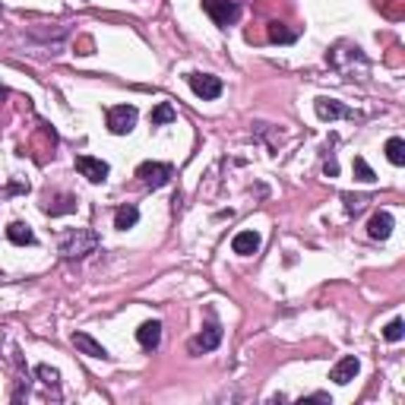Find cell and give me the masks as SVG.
Masks as SVG:
<instances>
[{
  "mask_svg": "<svg viewBox=\"0 0 405 405\" xmlns=\"http://www.w3.org/2000/svg\"><path fill=\"white\" fill-rule=\"evenodd\" d=\"M95 247H98V234L89 231V228H76V231H70L60 238V257L79 259V257H86V253H92Z\"/></svg>",
  "mask_w": 405,
  "mask_h": 405,
  "instance_id": "6da1fadb",
  "label": "cell"
},
{
  "mask_svg": "<svg viewBox=\"0 0 405 405\" xmlns=\"http://www.w3.org/2000/svg\"><path fill=\"white\" fill-rule=\"evenodd\" d=\"M202 10H206L209 16H212V22L221 25V29H228V25L240 16V6L234 4V0H202Z\"/></svg>",
  "mask_w": 405,
  "mask_h": 405,
  "instance_id": "7a4b0ae2",
  "label": "cell"
},
{
  "mask_svg": "<svg viewBox=\"0 0 405 405\" xmlns=\"http://www.w3.org/2000/svg\"><path fill=\"white\" fill-rule=\"evenodd\" d=\"M139 111L133 105H117V108H108V130L117 133V136H124V133L133 130V124H136Z\"/></svg>",
  "mask_w": 405,
  "mask_h": 405,
  "instance_id": "3957f363",
  "label": "cell"
},
{
  "mask_svg": "<svg viewBox=\"0 0 405 405\" xmlns=\"http://www.w3.org/2000/svg\"><path fill=\"white\" fill-rule=\"evenodd\" d=\"M136 177L146 184V187L158 190V187H165V184L171 181V165H165V162H143L136 168Z\"/></svg>",
  "mask_w": 405,
  "mask_h": 405,
  "instance_id": "277c9868",
  "label": "cell"
},
{
  "mask_svg": "<svg viewBox=\"0 0 405 405\" xmlns=\"http://www.w3.org/2000/svg\"><path fill=\"white\" fill-rule=\"evenodd\" d=\"M187 82H190V89H193V92L200 95L202 101H212V98H219V95H221V79H219V76H209V73H190V76H187Z\"/></svg>",
  "mask_w": 405,
  "mask_h": 405,
  "instance_id": "5b68a950",
  "label": "cell"
},
{
  "mask_svg": "<svg viewBox=\"0 0 405 405\" xmlns=\"http://www.w3.org/2000/svg\"><path fill=\"white\" fill-rule=\"evenodd\" d=\"M219 342H221V326L219 323H209L200 335H193V339L187 342V348H190V354H206V352H212V348H219Z\"/></svg>",
  "mask_w": 405,
  "mask_h": 405,
  "instance_id": "8992f818",
  "label": "cell"
},
{
  "mask_svg": "<svg viewBox=\"0 0 405 405\" xmlns=\"http://www.w3.org/2000/svg\"><path fill=\"white\" fill-rule=\"evenodd\" d=\"M76 171H79L89 184H101L111 168H108V162H101V158H95V155H76Z\"/></svg>",
  "mask_w": 405,
  "mask_h": 405,
  "instance_id": "52a82bcc",
  "label": "cell"
},
{
  "mask_svg": "<svg viewBox=\"0 0 405 405\" xmlns=\"http://www.w3.org/2000/svg\"><path fill=\"white\" fill-rule=\"evenodd\" d=\"M358 371H361V361L354 358V354H345V358H342L333 371H329V380H333V383H339V386H345V383H352V380L358 377Z\"/></svg>",
  "mask_w": 405,
  "mask_h": 405,
  "instance_id": "ba28073f",
  "label": "cell"
},
{
  "mask_svg": "<svg viewBox=\"0 0 405 405\" xmlns=\"http://www.w3.org/2000/svg\"><path fill=\"white\" fill-rule=\"evenodd\" d=\"M316 117L320 120H339V117H354V111L352 108H345L342 105V101H335V98H326V95H323V98H316Z\"/></svg>",
  "mask_w": 405,
  "mask_h": 405,
  "instance_id": "9c48e42d",
  "label": "cell"
},
{
  "mask_svg": "<svg viewBox=\"0 0 405 405\" xmlns=\"http://www.w3.org/2000/svg\"><path fill=\"white\" fill-rule=\"evenodd\" d=\"M367 234H371L373 240H386L392 234V215L386 212V209H380V212L371 215V221H367Z\"/></svg>",
  "mask_w": 405,
  "mask_h": 405,
  "instance_id": "30bf717a",
  "label": "cell"
},
{
  "mask_svg": "<svg viewBox=\"0 0 405 405\" xmlns=\"http://www.w3.org/2000/svg\"><path fill=\"white\" fill-rule=\"evenodd\" d=\"M136 342L146 348V352H155L158 342H162V323L158 320H149L136 329Z\"/></svg>",
  "mask_w": 405,
  "mask_h": 405,
  "instance_id": "8fae6325",
  "label": "cell"
},
{
  "mask_svg": "<svg viewBox=\"0 0 405 405\" xmlns=\"http://www.w3.org/2000/svg\"><path fill=\"white\" fill-rule=\"evenodd\" d=\"M70 342H73L82 354H89V358H111V354L105 352V345H101V342H95L89 333H73V335H70Z\"/></svg>",
  "mask_w": 405,
  "mask_h": 405,
  "instance_id": "7c38bea8",
  "label": "cell"
},
{
  "mask_svg": "<svg viewBox=\"0 0 405 405\" xmlns=\"http://www.w3.org/2000/svg\"><path fill=\"white\" fill-rule=\"evenodd\" d=\"M231 250L240 253V257H253V253L259 250V234H257V231H240V234H234Z\"/></svg>",
  "mask_w": 405,
  "mask_h": 405,
  "instance_id": "4fadbf2b",
  "label": "cell"
},
{
  "mask_svg": "<svg viewBox=\"0 0 405 405\" xmlns=\"http://www.w3.org/2000/svg\"><path fill=\"white\" fill-rule=\"evenodd\" d=\"M6 238H10L13 244H19V247L35 244V231H32L25 221H10V228H6Z\"/></svg>",
  "mask_w": 405,
  "mask_h": 405,
  "instance_id": "5bb4252c",
  "label": "cell"
},
{
  "mask_svg": "<svg viewBox=\"0 0 405 405\" xmlns=\"http://www.w3.org/2000/svg\"><path fill=\"white\" fill-rule=\"evenodd\" d=\"M139 221V209L133 206V202H127V206L117 209V215H114V228H120V231H127V228H133Z\"/></svg>",
  "mask_w": 405,
  "mask_h": 405,
  "instance_id": "9a60e30c",
  "label": "cell"
},
{
  "mask_svg": "<svg viewBox=\"0 0 405 405\" xmlns=\"http://www.w3.org/2000/svg\"><path fill=\"white\" fill-rule=\"evenodd\" d=\"M383 152H386V158H390L392 165H405V139L402 136H390V139H386Z\"/></svg>",
  "mask_w": 405,
  "mask_h": 405,
  "instance_id": "2e32d148",
  "label": "cell"
},
{
  "mask_svg": "<svg viewBox=\"0 0 405 405\" xmlns=\"http://www.w3.org/2000/svg\"><path fill=\"white\" fill-rule=\"evenodd\" d=\"M177 117V111L168 105V101H158L155 108H152V114H149V120H152V127H165V124H171V120Z\"/></svg>",
  "mask_w": 405,
  "mask_h": 405,
  "instance_id": "e0dca14e",
  "label": "cell"
},
{
  "mask_svg": "<svg viewBox=\"0 0 405 405\" xmlns=\"http://www.w3.org/2000/svg\"><path fill=\"white\" fill-rule=\"evenodd\" d=\"M35 377L41 380L48 390H54V392H60V373L54 371V367H48V364H38L35 367Z\"/></svg>",
  "mask_w": 405,
  "mask_h": 405,
  "instance_id": "ac0fdd59",
  "label": "cell"
},
{
  "mask_svg": "<svg viewBox=\"0 0 405 405\" xmlns=\"http://www.w3.org/2000/svg\"><path fill=\"white\" fill-rule=\"evenodd\" d=\"M73 209H76V196L63 193L60 200L54 202V206H51V202H48V206H44V212H48V215H67V212H73Z\"/></svg>",
  "mask_w": 405,
  "mask_h": 405,
  "instance_id": "d6986e66",
  "label": "cell"
},
{
  "mask_svg": "<svg viewBox=\"0 0 405 405\" xmlns=\"http://www.w3.org/2000/svg\"><path fill=\"white\" fill-rule=\"evenodd\" d=\"M352 168H354V177H358V181H364V184H373V181H377V174H373V168H371V165H367L361 155H354Z\"/></svg>",
  "mask_w": 405,
  "mask_h": 405,
  "instance_id": "ffe728a7",
  "label": "cell"
},
{
  "mask_svg": "<svg viewBox=\"0 0 405 405\" xmlns=\"http://www.w3.org/2000/svg\"><path fill=\"white\" fill-rule=\"evenodd\" d=\"M295 32H288L285 25H278V22H269V41H276V44H291L295 41Z\"/></svg>",
  "mask_w": 405,
  "mask_h": 405,
  "instance_id": "44dd1931",
  "label": "cell"
},
{
  "mask_svg": "<svg viewBox=\"0 0 405 405\" xmlns=\"http://www.w3.org/2000/svg\"><path fill=\"white\" fill-rule=\"evenodd\" d=\"M342 200H345V212H352V215L361 212V209H364V202H371L367 196H354V193H345Z\"/></svg>",
  "mask_w": 405,
  "mask_h": 405,
  "instance_id": "7402d4cb",
  "label": "cell"
},
{
  "mask_svg": "<svg viewBox=\"0 0 405 405\" xmlns=\"http://www.w3.org/2000/svg\"><path fill=\"white\" fill-rule=\"evenodd\" d=\"M402 335H405V326H402V320H392L390 326L383 329V339H386V342H399V339H402Z\"/></svg>",
  "mask_w": 405,
  "mask_h": 405,
  "instance_id": "603a6c76",
  "label": "cell"
},
{
  "mask_svg": "<svg viewBox=\"0 0 405 405\" xmlns=\"http://www.w3.org/2000/svg\"><path fill=\"white\" fill-rule=\"evenodd\" d=\"M323 174H326V177H335V174H339V165H335L333 158H329V162L323 165Z\"/></svg>",
  "mask_w": 405,
  "mask_h": 405,
  "instance_id": "cb8c5ba5",
  "label": "cell"
},
{
  "mask_svg": "<svg viewBox=\"0 0 405 405\" xmlns=\"http://www.w3.org/2000/svg\"><path fill=\"white\" fill-rule=\"evenodd\" d=\"M307 402H329L326 392H314V396H307Z\"/></svg>",
  "mask_w": 405,
  "mask_h": 405,
  "instance_id": "d4e9b609",
  "label": "cell"
}]
</instances>
